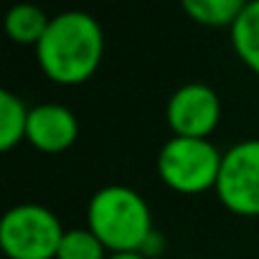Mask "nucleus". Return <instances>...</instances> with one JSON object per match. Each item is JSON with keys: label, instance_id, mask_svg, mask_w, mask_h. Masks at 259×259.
I'll use <instances>...</instances> for the list:
<instances>
[{"label": "nucleus", "instance_id": "1", "mask_svg": "<svg viewBox=\"0 0 259 259\" xmlns=\"http://www.w3.org/2000/svg\"><path fill=\"white\" fill-rule=\"evenodd\" d=\"M41 71L61 84L76 87L92 79L104 59V31L84 11H64L51 18L49 31L36 46Z\"/></svg>", "mask_w": 259, "mask_h": 259}, {"label": "nucleus", "instance_id": "2", "mask_svg": "<svg viewBox=\"0 0 259 259\" xmlns=\"http://www.w3.org/2000/svg\"><path fill=\"white\" fill-rule=\"evenodd\" d=\"M87 229L97 234V239L114 251H140L148 236L155 231L153 211L143 193L135 188L109 183L102 186L87 206Z\"/></svg>", "mask_w": 259, "mask_h": 259}, {"label": "nucleus", "instance_id": "3", "mask_svg": "<svg viewBox=\"0 0 259 259\" xmlns=\"http://www.w3.org/2000/svg\"><path fill=\"white\" fill-rule=\"evenodd\" d=\"M224 153L211 140L196 138H170L163 143L155 168L160 181L183 196H198L216 191Z\"/></svg>", "mask_w": 259, "mask_h": 259}, {"label": "nucleus", "instance_id": "4", "mask_svg": "<svg viewBox=\"0 0 259 259\" xmlns=\"http://www.w3.org/2000/svg\"><path fill=\"white\" fill-rule=\"evenodd\" d=\"M66 229L41 203H18L0 219V246L8 259H56Z\"/></svg>", "mask_w": 259, "mask_h": 259}, {"label": "nucleus", "instance_id": "5", "mask_svg": "<svg viewBox=\"0 0 259 259\" xmlns=\"http://www.w3.org/2000/svg\"><path fill=\"white\" fill-rule=\"evenodd\" d=\"M216 196L236 216H259V140H239L224 150Z\"/></svg>", "mask_w": 259, "mask_h": 259}, {"label": "nucleus", "instance_id": "6", "mask_svg": "<svg viewBox=\"0 0 259 259\" xmlns=\"http://www.w3.org/2000/svg\"><path fill=\"white\" fill-rule=\"evenodd\" d=\"M165 119L173 138L208 140L221 122V99L213 87L203 81H188L170 94L165 104Z\"/></svg>", "mask_w": 259, "mask_h": 259}, {"label": "nucleus", "instance_id": "7", "mask_svg": "<svg viewBox=\"0 0 259 259\" xmlns=\"http://www.w3.org/2000/svg\"><path fill=\"white\" fill-rule=\"evenodd\" d=\"M79 138V119L76 114L59 102H41L31 107L28 114V133L26 143L41 153L56 155L69 150Z\"/></svg>", "mask_w": 259, "mask_h": 259}, {"label": "nucleus", "instance_id": "8", "mask_svg": "<svg viewBox=\"0 0 259 259\" xmlns=\"http://www.w3.org/2000/svg\"><path fill=\"white\" fill-rule=\"evenodd\" d=\"M229 33L239 61L259 76V0H251L244 6L241 16L236 18Z\"/></svg>", "mask_w": 259, "mask_h": 259}, {"label": "nucleus", "instance_id": "9", "mask_svg": "<svg viewBox=\"0 0 259 259\" xmlns=\"http://www.w3.org/2000/svg\"><path fill=\"white\" fill-rule=\"evenodd\" d=\"M51 16H46V11L41 6L33 3H18L8 11L6 16V33L21 44V46H38L44 33L49 31Z\"/></svg>", "mask_w": 259, "mask_h": 259}, {"label": "nucleus", "instance_id": "10", "mask_svg": "<svg viewBox=\"0 0 259 259\" xmlns=\"http://www.w3.org/2000/svg\"><path fill=\"white\" fill-rule=\"evenodd\" d=\"M28 114L31 107H26L18 94H13L11 89L0 92V150L3 153L18 148L21 140H26Z\"/></svg>", "mask_w": 259, "mask_h": 259}, {"label": "nucleus", "instance_id": "11", "mask_svg": "<svg viewBox=\"0 0 259 259\" xmlns=\"http://www.w3.org/2000/svg\"><path fill=\"white\" fill-rule=\"evenodd\" d=\"M244 6V0H183V13L198 26L231 31Z\"/></svg>", "mask_w": 259, "mask_h": 259}, {"label": "nucleus", "instance_id": "12", "mask_svg": "<svg viewBox=\"0 0 259 259\" xmlns=\"http://www.w3.org/2000/svg\"><path fill=\"white\" fill-rule=\"evenodd\" d=\"M107 246L92 229H66L56 259H107Z\"/></svg>", "mask_w": 259, "mask_h": 259}, {"label": "nucleus", "instance_id": "13", "mask_svg": "<svg viewBox=\"0 0 259 259\" xmlns=\"http://www.w3.org/2000/svg\"><path fill=\"white\" fill-rule=\"evenodd\" d=\"M163 251H165V236H160L158 231H153V234L148 236L145 246L140 249V254H143L145 259H155V256H160Z\"/></svg>", "mask_w": 259, "mask_h": 259}, {"label": "nucleus", "instance_id": "14", "mask_svg": "<svg viewBox=\"0 0 259 259\" xmlns=\"http://www.w3.org/2000/svg\"><path fill=\"white\" fill-rule=\"evenodd\" d=\"M107 259H145L140 251H114V254H109Z\"/></svg>", "mask_w": 259, "mask_h": 259}]
</instances>
